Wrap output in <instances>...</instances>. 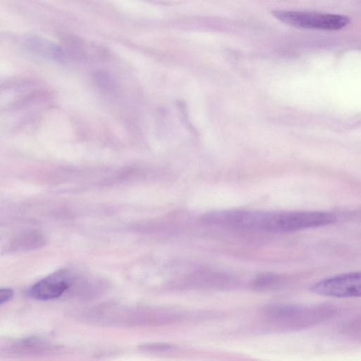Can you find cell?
<instances>
[{"label":"cell","mask_w":361,"mask_h":361,"mask_svg":"<svg viewBox=\"0 0 361 361\" xmlns=\"http://www.w3.org/2000/svg\"><path fill=\"white\" fill-rule=\"evenodd\" d=\"M336 312V309L328 304L304 306L281 304L267 307L264 314L270 322L287 329L310 326L326 320Z\"/></svg>","instance_id":"1"},{"label":"cell","mask_w":361,"mask_h":361,"mask_svg":"<svg viewBox=\"0 0 361 361\" xmlns=\"http://www.w3.org/2000/svg\"><path fill=\"white\" fill-rule=\"evenodd\" d=\"M271 14L283 23L304 29L338 30L350 23L348 16L319 12L274 10Z\"/></svg>","instance_id":"2"},{"label":"cell","mask_w":361,"mask_h":361,"mask_svg":"<svg viewBox=\"0 0 361 361\" xmlns=\"http://www.w3.org/2000/svg\"><path fill=\"white\" fill-rule=\"evenodd\" d=\"M283 283L284 279L281 276L273 273L259 274L252 281L254 288L264 290L278 288Z\"/></svg>","instance_id":"6"},{"label":"cell","mask_w":361,"mask_h":361,"mask_svg":"<svg viewBox=\"0 0 361 361\" xmlns=\"http://www.w3.org/2000/svg\"><path fill=\"white\" fill-rule=\"evenodd\" d=\"M44 236L35 231H28L17 235L9 243L7 249L11 251H23L39 248L44 245Z\"/></svg>","instance_id":"5"},{"label":"cell","mask_w":361,"mask_h":361,"mask_svg":"<svg viewBox=\"0 0 361 361\" xmlns=\"http://www.w3.org/2000/svg\"><path fill=\"white\" fill-rule=\"evenodd\" d=\"M69 286L66 275L63 273H56L47 276L35 284L29 289L30 296L35 299L48 300L61 296Z\"/></svg>","instance_id":"4"},{"label":"cell","mask_w":361,"mask_h":361,"mask_svg":"<svg viewBox=\"0 0 361 361\" xmlns=\"http://www.w3.org/2000/svg\"><path fill=\"white\" fill-rule=\"evenodd\" d=\"M360 272L352 271L337 274L313 283L310 290L317 295L350 298H358L361 294Z\"/></svg>","instance_id":"3"},{"label":"cell","mask_w":361,"mask_h":361,"mask_svg":"<svg viewBox=\"0 0 361 361\" xmlns=\"http://www.w3.org/2000/svg\"><path fill=\"white\" fill-rule=\"evenodd\" d=\"M169 345L168 344H149L145 346L147 350H165L168 349Z\"/></svg>","instance_id":"8"},{"label":"cell","mask_w":361,"mask_h":361,"mask_svg":"<svg viewBox=\"0 0 361 361\" xmlns=\"http://www.w3.org/2000/svg\"><path fill=\"white\" fill-rule=\"evenodd\" d=\"M13 292L10 288H0V305L10 300L13 297Z\"/></svg>","instance_id":"7"}]
</instances>
